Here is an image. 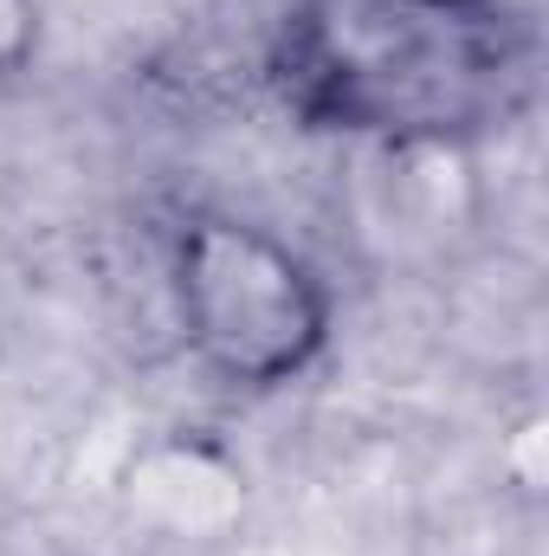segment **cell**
Here are the masks:
<instances>
[{
	"instance_id": "obj_1",
	"label": "cell",
	"mask_w": 549,
	"mask_h": 556,
	"mask_svg": "<svg viewBox=\"0 0 549 556\" xmlns=\"http://www.w3.org/2000/svg\"><path fill=\"white\" fill-rule=\"evenodd\" d=\"M266 85L310 137L459 155L524 117L537 26L518 0H284Z\"/></svg>"
},
{
	"instance_id": "obj_2",
	"label": "cell",
	"mask_w": 549,
	"mask_h": 556,
	"mask_svg": "<svg viewBox=\"0 0 549 556\" xmlns=\"http://www.w3.org/2000/svg\"><path fill=\"white\" fill-rule=\"evenodd\" d=\"M162 273L181 350L227 395H284L336 343V291L323 266L240 207H181L162 240Z\"/></svg>"
},
{
	"instance_id": "obj_3",
	"label": "cell",
	"mask_w": 549,
	"mask_h": 556,
	"mask_svg": "<svg viewBox=\"0 0 549 556\" xmlns=\"http://www.w3.org/2000/svg\"><path fill=\"white\" fill-rule=\"evenodd\" d=\"M130 511L168 538H214L246 511V472L227 446L168 433L130 459Z\"/></svg>"
},
{
	"instance_id": "obj_4",
	"label": "cell",
	"mask_w": 549,
	"mask_h": 556,
	"mask_svg": "<svg viewBox=\"0 0 549 556\" xmlns=\"http://www.w3.org/2000/svg\"><path fill=\"white\" fill-rule=\"evenodd\" d=\"M39 59V0H0V78H20Z\"/></svg>"
},
{
	"instance_id": "obj_5",
	"label": "cell",
	"mask_w": 549,
	"mask_h": 556,
	"mask_svg": "<svg viewBox=\"0 0 549 556\" xmlns=\"http://www.w3.org/2000/svg\"><path fill=\"white\" fill-rule=\"evenodd\" d=\"M537 446H544V415L531 408V415L511 427V453H518V459H505V466H511V479H518L531 498H537V479H544V466H537Z\"/></svg>"
}]
</instances>
